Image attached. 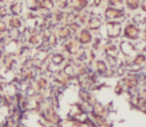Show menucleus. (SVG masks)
<instances>
[{
	"label": "nucleus",
	"mask_w": 146,
	"mask_h": 127,
	"mask_svg": "<svg viewBox=\"0 0 146 127\" xmlns=\"http://www.w3.org/2000/svg\"><path fill=\"white\" fill-rule=\"evenodd\" d=\"M104 21H123L128 17V12L125 8H116L106 6L102 14Z\"/></svg>",
	"instance_id": "obj_2"
},
{
	"label": "nucleus",
	"mask_w": 146,
	"mask_h": 127,
	"mask_svg": "<svg viewBox=\"0 0 146 127\" xmlns=\"http://www.w3.org/2000/svg\"><path fill=\"white\" fill-rule=\"evenodd\" d=\"M8 0H0V3H5V2H7Z\"/></svg>",
	"instance_id": "obj_20"
},
{
	"label": "nucleus",
	"mask_w": 146,
	"mask_h": 127,
	"mask_svg": "<svg viewBox=\"0 0 146 127\" xmlns=\"http://www.w3.org/2000/svg\"><path fill=\"white\" fill-rule=\"evenodd\" d=\"M122 37L125 40L131 41V42L138 41L141 37V28L131 21H126L123 25Z\"/></svg>",
	"instance_id": "obj_3"
},
{
	"label": "nucleus",
	"mask_w": 146,
	"mask_h": 127,
	"mask_svg": "<svg viewBox=\"0 0 146 127\" xmlns=\"http://www.w3.org/2000/svg\"><path fill=\"white\" fill-rule=\"evenodd\" d=\"M20 20L17 19V18H12L11 20H10V25L12 26V27H19L20 26Z\"/></svg>",
	"instance_id": "obj_16"
},
{
	"label": "nucleus",
	"mask_w": 146,
	"mask_h": 127,
	"mask_svg": "<svg viewBox=\"0 0 146 127\" xmlns=\"http://www.w3.org/2000/svg\"><path fill=\"white\" fill-rule=\"evenodd\" d=\"M90 7V0H70V9L76 13H80Z\"/></svg>",
	"instance_id": "obj_5"
},
{
	"label": "nucleus",
	"mask_w": 146,
	"mask_h": 127,
	"mask_svg": "<svg viewBox=\"0 0 146 127\" xmlns=\"http://www.w3.org/2000/svg\"><path fill=\"white\" fill-rule=\"evenodd\" d=\"M54 3L60 10H65L70 7V0H54Z\"/></svg>",
	"instance_id": "obj_13"
},
{
	"label": "nucleus",
	"mask_w": 146,
	"mask_h": 127,
	"mask_svg": "<svg viewBox=\"0 0 146 127\" xmlns=\"http://www.w3.org/2000/svg\"><path fill=\"white\" fill-rule=\"evenodd\" d=\"M55 7L54 0H40V8L46 10V11H51Z\"/></svg>",
	"instance_id": "obj_12"
},
{
	"label": "nucleus",
	"mask_w": 146,
	"mask_h": 127,
	"mask_svg": "<svg viewBox=\"0 0 146 127\" xmlns=\"http://www.w3.org/2000/svg\"><path fill=\"white\" fill-rule=\"evenodd\" d=\"M108 6V0H90V8H98V9L104 10Z\"/></svg>",
	"instance_id": "obj_10"
},
{
	"label": "nucleus",
	"mask_w": 146,
	"mask_h": 127,
	"mask_svg": "<svg viewBox=\"0 0 146 127\" xmlns=\"http://www.w3.org/2000/svg\"><path fill=\"white\" fill-rule=\"evenodd\" d=\"M140 4L141 0H124V8L127 10V12H130V13L139 11Z\"/></svg>",
	"instance_id": "obj_7"
},
{
	"label": "nucleus",
	"mask_w": 146,
	"mask_h": 127,
	"mask_svg": "<svg viewBox=\"0 0 146 127\" xmlns=\"http://www.w3.org/2000/svg\"><path fill=\"white\" fill-rule=\"evenodd\" d=\"M54 60H55V63L56 64H59V63H61L62 61H63V57H61V56H56L54 58Z\"/></svg>",
	"instance_id": "obj_18"
},
{
	"label": "nucleus",
	"mask_w": 146,
	"mask_h": 127,
	"mask_svg": "<svg viewBox=\"0 0 146 127\" xmlns=\"http://www.w3.org/2000/svg\"><path fill=\"white\" fill-rule=\"evenodd\" d=\"M119 48V52L122 55L123 57L127 59H133L135 56H136L138 53H137L136 47H135V44H133V42L128 40H121L119 42L118 45Z\"/></svg>",
	"instance_id": "obj_4"
},
{
	"label": "nucleus",
	"mask_w": 146,
	"mask_h": 127,
	"mask_svg": "<svg viewBox=\"0 0 146 127\" xmlns=\"http://www.w3.org/2000/svg\"><path fill=\"white\" fill-rule=\"evenodd\" d=\"M104 24V19L102 16L98 15H92L88 19L87 25L88 29L90 31H98V30L102 29Z\"/></svg>",
	"instance_id": "obj_6"
},
{
	"label": "nucleus",
	"mask_w": 146,
	"mask_h": 127,
	"mask_svg": "<svg viewBox=\"0 0 146 127\" xmlns=\"http://www.w3.org/2000/svg\"><path fill=\"white\" fill-rule=\"evenodd\" d=\"M108 6L116 8H124V0H108Z\"/></svg>",
	"instance_id": "obj_14"
},
{
	"label": "nucleus",
	"mask_w": 146,
	"mask_h": 127,
	"mask_svg": "<svg viewBox=\"0 0 146 127\" xmlns=\"http://www.w3.org/2000/svg\"><path fill=\"white\" fill-rule=\"evenodd\" d=\"M80 42L82 44H88L92 42V35L88 29H84L80 33Z\"/></svg>",
	"instance_id": "obj_8"
},
{
	"label": "nucleus",
	"mask_w": 146,
	"mask_h": 127,
	"mask_svg": "<svg viewBox=\"0 0 146 127\" xmlns=\"http://www.w3.org/2000/svg\"><path fill=\"white\" fill-rule=\"evenodd\" d=\"M7 14H8L7 8H6L4 5H1V4H0V18L5 17V16L7 15Z\"/></svg>",
	"instance_id": "obj_15"
},
{
	"label": "nucleus",
	"mask_w": 146,
	"mask_h": 127,
	"mask_svg": "<svg viewBox=\"0 0 146 127\" xmlns=\"http://www.w3.org/2000/svg\"><path fill=\"white\" fill-rule=\"evenodd\" d=\"M6 29V25L2 21H0V31H4Z\"/></svg>",
	"instance_id": "obj_19"
},
{
	"label": "nucleus",
	"mask_w": 146,
	"mask_h": 127,
	"mask_svg": "<svg viewBox=\"0 0 146 127\" xmlns=\"http://www.w3.org/2000/svg\"><path fill=\"white\" fill-rule=\"evenodd\" d=\"M10 11L13 15L17 16L20 15L22 13V10H23V6H22V3L19 1L17 2H13V3L10 4V7H9Z\"/></svg>",
	"instance_id": "obj_9"
},
{
	"label": "nucleus",
	"mask_w": 146,
	"mask_h": 127,
	"mask_svg": "<svg viewBox=\"0 0 146 127\" xmlns=\"http://www.w3.org/2000/svg\"><path fill=\"white\" fill-rule=\"evenodd\" d=\"M140 11L146 14V0H141V4H140Z\"/></svg>",
	"instance_id": "obj_17"
},
{
	"label": "nucleus",
	"mask_w": 146,
	"mask_h": 127,
	"mask_svg": "<svg viewBox=\"0 0 146 127\" xmlns=\"http://www.w3.org/2000/svg\"><path fill=\"white\" fill-rule=\"evenodd\" d=\"M123 21H104L102 30L108 40L114 41L119 39L123 33Z\"/></svg>",
	"instance_id": "obj_1"
},
{
	"label": "nucleus",
	"mask_w": 146,
	"mask_h": 127,
	"mask_svg": "<svg viewBox=\"0 0 146 127\" xmlns=\"http://www.w3.org/2000/svg\"><path fill=\"white\" fill-rule=\"evenodd\" d=\"M25 5L31 11H37L40 8V0H25Z\"/></svg>",
	"instance_id": "obj_11"
}]
</instances>
